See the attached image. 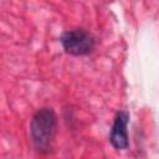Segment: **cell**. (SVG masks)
<instances>
[{"instance_id":"6da1fadb","label":"cell","mask_w":159,"mask_h":159,"mask_svg":"<svg viewBox=\"0 0 159 159\" xmlns=\"http://www.w3.org/2000/svg\"><path fill=\"white\" fill-rule=\"evenodd\" d=\"M56 116L52 109L42 108L31 120V135L35 147L39 150L46 149L56 133Z\"/></svg>"},{"instance_id":"7a4b0ae2","label":"cell","mask_w":159,"mask_h":159,"mask_svg":"<svg viewBox=\"0 0 159 159\" xmlns=\"http://www.w3.org/2000/svg\"><path fill=\"white\" fill-rule=\"evenodd\" d=\"M61 43L68 53L82 56L93 50L94 40L84 30H71L61 36Z\"/></svg>"},{"instance_id":"3957f363","label":"cell","mask_w":159,"mask_h":159,"mask_svg":"<svg viewBox=\"0 0 159 159\" xmlns=\"http://www.w3.org/2000/svg\"><path fill=\"white\" fill-rule=\"evenodd\" d=\"M128 119L129 116L127 112H119L114 119L109 140L112 145L117 149H124L128 147V133H127Z\"/></svg>"}]
</instances>
